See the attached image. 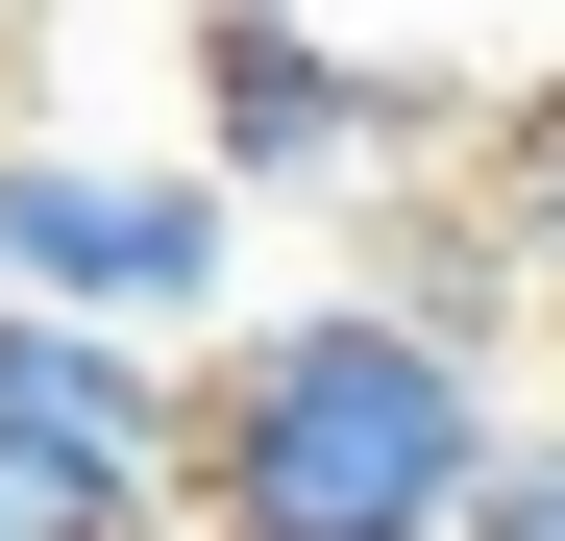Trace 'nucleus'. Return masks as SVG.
Wrapping results in <instances>:
<instances>
[{
  "label": "nucleus",
  "instance_id": "1",
  "mask_svg": "<svg viewBox=\"0 0 565 541\" xmlns=\"http://www.w3.org/2000/svg\"><path fill=\"white\" fill-rule=\"evenodd\" d=\"M492 344L418 296H270L198 344V443H172V517L198 541H467L492 492Z\"/></svg>",
  "mask_w": 565,
  "mask_h": 541
},
{
  "label": "nucleus",
  "instance_id": "2",
  "mask_svg": "<svg viewBox=\"0 0 565 541\" xmlns=\"http://www.w3.org/2000/svg\"><path fill=\"white\" fill-rule=\"evenodd\" d=\"M0 296L222 344L246 320V172L222 148H99V124H0Z\"/></svg>",
  "mask_w": 565,
  "mask_h": 541
},
{
  "label": "nucleus",
  "instance_id": "3",
  "mask_svg": "<svg viewBox=\"0 0 565 541\" xmlns=\"http://www.w3.org/2000/svg\"><path fill=\"white\" fill-rule=\"evenodd\" d=\"M198 148L246 172V198H394V172L443 148V74L344 50L320 0H198Z\"/></svg>",
  "mask_w": 565,
  "mask_h": 541
},
{
  "label": "nucleus",
  "instance_id": "4",
  "mask_svg": "<svg viewBox=\"0 0 565 541\" xmlns=\"http://www.w3.org/2000/svg\"><path fill=\"white\" fill-rule=\"evenodd\" d=\"M0 541H172V468L99 443V418H25V394H0Z\"/></svg>",
  "mask_w": 565,
  "mask_h": 541
},
{
  "label": "nucleus",
  "instance_id": "5",
  "mask_svg": "<svg viewBox=\"0 0 565 541\" xmlns=\"http://www.w3.org/2000/svg\"><path fill=\"white\" fill-rule=\"evenodd\" d=\"M467 541H565V394L492 418V492H467Z\"/></svg>",
  "mask_w": 565,
  "mask_h": 541
},
{
  "label": "nucleus",
  "instance_id": "6",
  "mask_svg": "<svg viewBox=\"0 0 565 541\" xmlns=\"http://www.w3.org/2000/svg\"><path fill=\"white\" fill-rule=\"evenodd\" d=\"M541 344H565V246H541Z\"/></svg>",
  "mask_w": 565,
  "mask_h": 541
},
{
  "label": "nucleus",
  "instance_id": "7",
  "mask_svg": "<svg viewBox=\"0 0 565 541\" xmlns=\"http://www.w3.org/2000/svg\"><path fill=\"white\" fill-rule=\"evenodd\" d=\"M172 541H198V517H172Z\"/></svg>",
  "mask_w": 565,
  "mask_h": 541
}]
</instances>
